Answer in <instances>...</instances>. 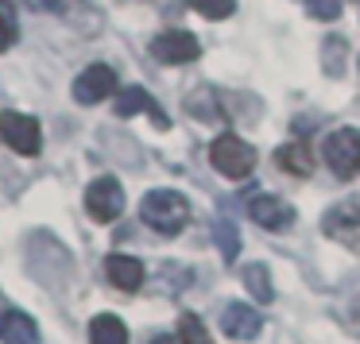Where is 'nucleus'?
Wrapping results in <instances>:
<instances>
[{"label": "nucleus", "instance_id": "f257e3e1", "mask_svg": "<svg viewBox=\"0 0 360 344\" xmlns=\"http://www.w3.org/2000/svg\"><path fill=\"white\" fill-rule=\"evenodd\" d=\"M140 217L151 232L159 236H179L190 225V201L179 190H151L140 201Z\"/></svg>", "mask_w": 360, "mask_h": 344}, {"label": "nucleus", "instance_id": "f03ea898", "mask_svg": "<svg viewBox=\"0 0 360 344\" xmlns=\"http://www.w3.org/2000/svg\"><path fill=\"white\" fill-rule=\"evenodd\" d=\"M210 163H213V171H217V174L240 182V178H248V174L256 171V147H252L248 140H240L236 132H225V135L213 140Z\"/></svg>", "mask_w": 360, "mask_h": 344}, {"label": "nucleus", "instance_id": "7ed1b4c3", "mask_svg": "<svg viewBox=\"0 0 360 344\" xmlns=\"http://www.w3.org/2000/svg\"><path fill=\"white\" fill-rule=\"evenodd\" d=\"M321 159L337 178H352L360 166V128H333L321 140Z\"/></svg>", "mask_w": 360, "mask_h": 344}, {"label": "nucleus", "instance_id": "20e7f679", "mask_svg": "<svg viewBox=\"0 0 360 344\" xmlns=\"http://www.w3.org/2000/svg\"><path fill=\"white\" fill-rule=\"evenodd\" d=\"M0 140L8 143L12 151H20V155H39L43 151V128L35 117H27V112H0Z\"/></svg>", "mask_w": 360, "mask_h": 344}, {"label": "nucleus", "instance_id": "39448f33", "mask_svg": "<svg viewBox=\"0 0 360 344\" xmlns=\"http://www.w3.org/2000/svg\"><path fill=\"white\" fill-rule=\"evenodd\" d=\"M321 232L329 240L345 244L349 251H360V201H337L321 217Z\"/></svg>", "mask_w": 360, "mask_h": 344}, {"label": "nucleus", "instance_id": "423d86ee", "mask_svg": "<svg viewBox=\"0 0 360 344\" xmlns=\"http://www.w3.org/2000/svg\"><path fill=\"white\" fill-rule=\"evenodd\" d=\"M86 213L97 220V225H112V220L124 213V190H120L117 178H94L86 190Z\"/></svg>", "mask_w": 360, "mask_h": 344}, {"label": "nucleus", "instance_id": "0eeeda50", "mask_svg": "<svg viewBox=\"0 0 360 344\" xmlns=\"http://www.w3.org/2000/svg\"><path fill=\"white\" fill-rule=\"evenodd\" d=\"M151 58L163 66H190L202 58V43L190 32H163L151 39Z\"/></svg>", "mask_w": 360, "mask_h": 344}, {"label": "nucleus", "instance_id": "6e6552de", "mask_svg": "<svg viewBox=\"0 0 360 344\" xmlns=\"http://www.w3.org/2000/svg\"><path fill=\"white\" fill-rule=\"evenodd\" d=\"M117 93V70L105 62H94L74 78V101L78 105H101L105 97Z\"/></svg>", "mask_w": 360, "mask_h": 344}, {"label": "nucleus", "instance_id": "1a4fd4ad", "mask_svg": "<svg viewBox=\"0 0 360 344\" xmlns=\"http://www.w3.org/2000/svg\"><path fill=\"white\" fill-rule=\"evenodd\" d=\"M32 12H47V16H63L70 20V24H78V32L86 35H97V27H101V12L89 8L86 0H24Z\"/></svg>", "mask_w": 360, "mask_h": 344}, {"label": "nucleus", "instance_id": "9d476101", "mask_svg": "<svg viewBox=\"0 0 360 344\" xmlns=\"http://www.w3.org/2000/svg\"><path fill=\"white\" fill-rule=\"evenodd\" d=\"M248 217L256 220L259 228H267V232H287L290 225H295V205L287 201V197H275V194H259L252 197L248 205Z\"/></svg>", "mask_w": 360, "mask_h": 344}, {"label": "nucleus", "instance_id": "9b49d317", "mask_svg": "<svg viewBox=\"0 0 360 344\" xmlns=\"http://www.w3.org/2000/svg\"><path fill=\"white\" fill-rule=\"evenodd\" d=\"M259 329H264V317H259L256 305L229 302V305H225V313H221V333L233 336V340H256Z\"/></svg>", "mask_w": 360, "mask_h": 344}, {"label": "nucleus", "instance_id": "f8f14e48", "mask_svg": "<svg viewBox=\"0 0 360 344\" xmlns=\"http://www.w3.org/2000/svg\"><path fill=\"white\" fill-rule=\"evenodd\" d=\"M105 274H109V282L117 290H124V294H136V290L143 286V263L136 256H120V251H112V256H105Z\"/></svg>", "mask_w": 360, "mask_h": 344}, {"label": "nucleus", "instance_id": "ddd939ff", "mask_svg": "<svg viewBox=\"0 0 360 344\" xmlns=\"http://www.w3.org/2000/svg\"><path fill=\"white\" fill-rule=\"evenodd\" d=\"M148 109L151 117H155V128H167L171 120L163 117V109H159L155 101L148 97V89H140V86H128V89H117V97H112V112H117L120 120H128V117H136V112H143Z\"/></svg>", "mask_w": 360, "mask_h": 344}, {"label": "nucleus", "instance_id": "4468645a", "mask_svg": "<svg viewBox=\"0 0 360 344\" xmlns=\"http://www.w3.org/2000/svg\"><path fill=\"white\" fill-rule=\"evenodd\" d=\"M0 340L4 344H39V325L24 310H4L0 313Z\"/></svg>", "mask_w": 360, "mask_h": 344}, {"label": "nucleus", "instance_id": "2eb2a0df", "mask_svg": "<svg viewBox=\"0 0 360 344\" xmlns=\"http://www.w3.org/2000/svg\"><path fill=\"white\" fill-rule=\"evenodd\" d=\"M275 163H279L287 174H295V178H310V174H314V155H310V147H306L302 140H298V143H283V147L275 151Z\"/></svg>", "mask_w": 360, "mask_h": 344}, {"label": "nucleus", "instance_id": "dca6fc26", "mask_svg": "<svg viewBox=\"0 0 360 344\" xmlns=\"http://www.w3.org/2000/svg\"><path fill=\"white\" fill-rule=\"evenodd\" d=\"M89 344H128V325L117 313H97L89 321Z\"/></svg>", "mask_w": 360, "mask_h": 344}, {"label": "nucleus", "instance_id": "f3484780", "mask_svg": "<svg viewBox=\"0 0 360 344\" xmlns=\"http://www.w3.org/2000/svg\"><path fill=\"white\" fill-rule=\"evenodd\" d=\"M240 279H244V286H248V294L256 298L259 305H271V298H275V286H271V274H267V267L264 263H248L240 271Z\"/></svg>", "mask_w": 360, "mask_h": 344}, {"label": "nucleus", "instance_id": "a211bd4d", "mask_svg": "<svg viewBox=\"0 0 360 344\" xmlns=\"http://www.w3.org/2000/svg\"><path fill=\"white\" fill-rule=\"evenodd\" d=\"M345 55H349L345 39L341 35H329V39L321 43V70H326L329 78H341L345 74Z\"/></svg>", "mask_w": 360, "mask_h": 344}, {"label": "nucleus", "instance_id": "6ab92c4d", "mask_svg": "<svg viewBox=\"0 0 360 344\" xmlns=\"http://www.w3.org/2000/svg\"><path fill=\"white\" fill-rule=\"evenodd\" d=\"M179 340L182 344H213V336H210V329L202 325V317L182 313V317H179Z\"/></svg>", "mask_w": 360, "mask_h": 344}, {"label": "nucleus", "instance_id": "aec40b11", "mask_svg": "<svg viewBox=\"0 0 360 344\" xmlns=\"http://www.w3.org/2000/svg\"><path fill=\"white\" fill-rule=\"evenodd\" d=\"M186 4L205 20H229L236 12V0H186Z\"/></svg>", "mask_w": 360, "mask_h": 344}, {"label": "nucleus", "instance_id": "412c9836", "mask_svg": "<svg viewBox=\"0 0 360 344\" xmlns=\"http://www.w3.org/2000/svg\"><path fill=\"white\" fill-rule=\"evenodd\" d=\"M186 109L194 112L198 120H221V109H217V101H213L210 89H198V93L186 101Z\"/></svg>", "mask_w": 360, "mask_h": 344}, {"label": "nucleus", "instance_id": "4be33fe9", "mask_svg": "<svg viewBox=\"0 0 360 344\" xmlns=\"http://www.w3.org/2000/svg\"><path fill=\"white\" fill-rule=\"evenodd\" d=\"M217 240H221V256H225L229 263H233V259H236V251H240V232H236V228L229 225L225 217L217 220Z\"/></svg>", "mask_w": 360, "mask_h": 344}, {"label": "nucleus", "instance_id": "5701e85b", "mask_svg": "<svg viewBox=\"0 0 360 344\" xmlns=\"http://www.w3.org/2000/svg\"><path fill=\"white\" fill-rule=\"evenodd\" d=\"M302 4L314 20H321V24H333V20L341 16V0H302Z\"/></svg>", "mask_w": 360, "mask_h": 344}, {"label": "nucleus", "instance_id": "b1692460", "mask_svg": "<svg viewBox=\"0 0 360 344\" xmlns=\"http://www.w3.org/2000/svg\"><path fill=\"white\" fill-rule=\"evenodd\" d=\"M16 43V24H12V12H4L0 8V55Z\"/></svg>", "mask_w": 360, "mask_h": 344}, {"label": "nucleus", "instance_id": "393cba45", "mask_svg": "<svg viewBox=\"0 0 360 344\" xmlns=\"http://www.w3.org/2000/svg\"><path fill=\"white\" fill-rule=\"evenodd\" d=\"M151 344H182V340H179V336H155Z\"/></svg>", "mask_w": 360, "mask_h": 344}]
</instances>
